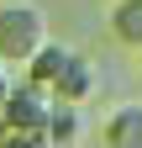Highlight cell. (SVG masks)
Listing matches in <instances>:
<instances>
[{"instance_id": "6da1fadb", "label": "cell", "mask_w": 142, "mask_h": 148, "mask_svg": "<svg viewBox=\"0 0 142 148\" xmlns=\"http://www.w3.org/2000/svg\"><path fill=\"white\" fill-rule=\"evenodd\" d=\"M42 42H53L42 5H32V0H0V69L5 64L26 69Z\"/></svg>"}, {"instance_id": "7a4b0ae2", "label": "cell", "mask_w": 142, "mask_h": 148, "mask_svg": "<svg viewBox=\"0 0 142 148\" xmlns=\"http://www.w3.org/2000/svg\"><path fill=\"white\" fill-rule=\"evenodd\" d=\"M47 111H53V95L32 90L26 79H11V101H5V127H0V132H42Z\"/></svg>"}, {"instance_id": "3957f363", "label": "cell", "mask_w": 142, "mask_h": 148, "mask_svg": "<svg viewBox=\"0 0 142 148\" xmlns=\"http://www.w3.org/2000/svg\"><path fill=\"white\" fill-rule=\"evenodd\" d=\"M47 95L58 101V106H79V111H84V106H90V95H95V64L84 58V53H74V64L58 74V85H53Z\"/></svg>"}, {"instance_id": "277c9868", "label": "cell", "mask_w": 142, "mask_h": 148, "mask_svg": "<svg viewBox=\"0 0 142 148\" xmlns=\"http://www.w3.org/2000/svg\"><path fill=\"white\" fill-rule=\"evenodd\" d=\"M68 64H74V48H68V42H42V48H37V58L21 69V79H26L32 90H42V95H47Z\"/></svg>"}, {"instance_id": "5b68a950", "label": "cell", "mask_w": 142, "mask_h": 148, "mask_svg": "<svg viewBox=\"0 0 142 148\" xmlns=\"http://www.w3.org/2000/svg\"><path fill=\"white\" fill-rule=\"evenodd\" d=\"M100 138H105V148H142V101H121V106H111Z\"/></svg>"}, {"instance_id": "8992f818", "label": "cell", "mask_w": 142, "mask_h": 148, "mask_svg": "<svg viewBox=\"0 0 142 148\" xmlns=\"http://www.w3.org/2000/svg\"><path fill=\"white\" fill-rule=\"evenodd\" d=\"M42 138H47V148H79V143H84V111L53 101L47 122H42Z\"/></svg>"}, {"instance_id": "52a82bcc", "label": "cell", "mask_w": 142, "mask_h": 148, "mask_svg": "<svg viewBox=\"0 0 142 148\" xmlns=\"http://www.w3.org/2000/svg\"><path fill=\"white\" fill-rule=\"evenodd\" d=\"M111 32H116L121 48H137V53H142V5L116 0V5H111Z\"/></svg>"}, {"instance_id": "ba28073f", "label": "cell", "mask_w": 142, "mask_h": 148, "mask_svg": "<svg viewBox=\"0 0 142 148\" xmlns=\"http://www.w3.org/2000/svg\"><path fill=\"white\" fill-rule=\"evenodd\" d=\"M0 148H47L42 132H0Z\"/></svg>"}, {"instance_id": "9c48e42d", "label": "cell", "mask_w": 142, "mask_h": 148, "mask_svg": "<svg viewBox=\"0 0 142 148\" xmlns=\"http://www.w3.org/2000/svg\"><path fill=\"white\" fill-rule=\"evenodd\" d=\"M5 101H11V79L0 74V127H5Z\"/></svg>"}, {"instance_id": "30bf717a", "label": "cell", "mask_w": 142, "mask_h": 148, "mask_svg": "<svg viewBox=\"0 0 142 148\" xmlns=\"http://www.w3.org/2000/svg\"><path fill=\"white\" fill-rule=\"evenodd\" d=\"M126 5H142V0H126Z\"/></svg>"}, {"instance_id": "8fae6325", "label": "cell", "mask_w": 142, "mask_h": 148, "mask_svg": "<svg viewBox=\"0 0 142 148\" xmlns=\"http://www.w3.org/2000/svg\"><path fill=\"white\" fill-rule=\"evenodd\" d=\"M0 74H5V69H0Z\"/></svg>"}]
</instances>
